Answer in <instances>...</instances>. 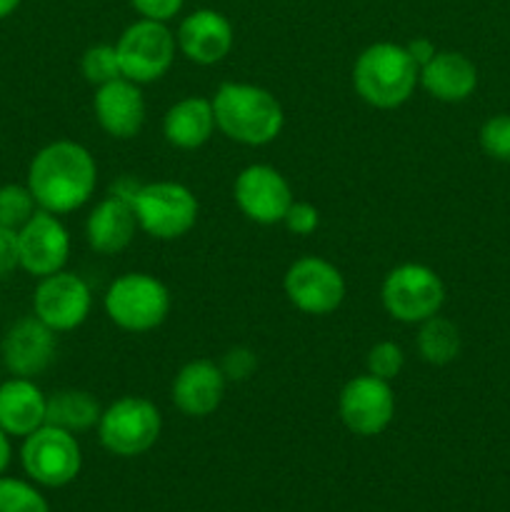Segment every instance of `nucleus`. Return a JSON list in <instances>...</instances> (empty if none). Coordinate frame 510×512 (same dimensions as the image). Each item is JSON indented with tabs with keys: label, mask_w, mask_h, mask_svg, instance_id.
<instances>
[{
	"label": "nucleus",
	"mask_w": 510,
	"mask_h": 512,
	"mask_svg": "<svg viewBox=\"0 0 510 512\" xmlns=\"http://www.w3.org/2000/svg\"><path fill=\"white\" fill-rule=\"evenodd\" d=\"M20 3H23V0H0V20H5L8 15H13L15 10L20 8Z\"/></svg>",
	"instance_id": "obj_36"
},
{
	"label": "nucleus",
	"mask_w": 510,
	"mask_h": 512,
	"mask_svg": "<svg viewBox=\"0 0 510 512\" xmlns=\"http://www.w3.org/2000/svg\"><path fill=\"white\" fill-rule=\"evenodd\" d=\"M383 308L400 323H423L440 313L445 303V283L433 268L420 263H403L390 270L380 288Z\"/></svg>",
	"instance_id": "obj_6"
},
{
	"label": "nucleus",
	"mask_w": 510,
	"mask_h": 512,
	"mask_svg": "<svg viewBox=\"0 0 510 512\" xmlns=\"http://www.w3.org/2000/svg\"><path fill=\"white\" fill-rule=\"evenodd\" d=\"M35 213H38V203L28 185H0V225L3 228L20 230Z\"/></svg>",
	"instance_id": "obj_25"
},
{
	"label": "nucleus",
	"mask_w": 510,
	"mask_h": 512,
	"mask_svg": "<svg viewBox=\"0 0 510 512\" xmlns=\"http://www.w3.org/2000/svg\"><path fill=\"white\" fill-rule=\"evenodd\" d=\"M285 228L295 235H310L318 230L320 225V213L315 205L303 203V200H293V205L288 208L283 218Z\"/></svg>",
	"instance_id": "obj_30"
},
{
	"label": "nucleus",
	"mask_w": 510,
	"mask_h": 512,
	"mask_svg": "<svg viewBox=\"0 0 510 512\" xmlns=\"http://www.w3.org/2000/svg\"><path fill=\"white\" fill-rule=\"evenodd\" d=\"M285 295L290 303L308 315H328L340 308L345 300V278L333 263L323 258L295 260L283 280Z\"/></svg>",
	"instance_id": "obj_12"
},
{
	"label": "nucleus",
	"mask_w": 510,
	"mask_h": 512,
	"mask_svg": "<svg viewBox=\"0 0 510 512\" xmlns=\"http://www.w3.org/2000/svg\"><path fill=\"white\" fill-rule=\"evenodd\" d=\"M0 383H3V380H0Z\"/></svg>",
	"instance_id": "obj_37"
},
{
	"label": "nucleus",
	"mask_w": 510,
	"mask_h": 512,
	"mask_svg": "<svg viewBox=\"0 0 510 512\" xmlns=\"http://www.w3.org/2000/svg\"><path fill=\"white\" fill-rule=\"evenodd\" d=\"M420 83V68L405 45L375 43L358 55L353 85L360 98L380 110L403 105Z\"/></svg>",
	"instance_id": "obj_3"
},
{
	"label": "nucleus",
	"mask_w": 510,
	"mask_h": 512,
	"mask_svg": "<svg viewBox=\"0 0 510 512\" xmlns=\"http://www.w3.org/2000/svg\"><path fill=\"white\" fill-rule=\"evenodd\" d=\"M100 403L85 390H58L48 395V408H45V423L63 428L68 433H83L98 425Z\"/></svg>",
	"instance_id": "obj_23"
},
{
	"label": "nucleus",
	"mask_w": 510,
	"mask_h": 512,
	"mask_svg": "<svg viewBox=\"0 0 510 512\" xmlns=\"http://www.w3.org/2000/svg\"><path fill=\"white\" fill-rule=\"evenodd\" d=\"M365 365H368V373L375 375L380 380H395L400 375L405 365L403 348L393 340H383V343H375L373 348L368 350V358H365Z\"/></svg>",
	"instance_id": "obj_28"
},
{
	"label": "nucleus",
	"mask_w": 510,
	"mask_h": 512,
	"mask_svg": "<svg viewBox=\"0 0 510 512\" xmlns=\"http://www.w3.org/2000/svg\"><path fill=\"white\" fill-rule=\"evenodd\" d=\"M48 395L33 378H10L0 383V428L10 438H28L45 425Z\"/></svg>",
	"instance_id": "obj_21"
},
{
	"label": "nucleus",
	"mask_w": 510,
	"mask_h": 512,
	"mask_svg": "<svg viewBox=\"0 0 510 512\" xmlns=\"http://www.w3.org/2000/svg\"><path fill=\"white\" fill-rule=\"evenodd\" d=\"M415 345H418V353L425 363L448 365L460 355L463 340H460V330L453 320L433 315V318L420 323Z\"/></svg>",
	"instance_id": "obj_24"
},
{
	"label": "nucleus",
	"mask_w": 510,
	"mask_h": 512,
	"mask_svg": "<svg viewBox=\"0 0 510 512\" xmlns=\"http://www.w3.org/2000/svg\"><path fill=\"white\" fill-rule=\"evenodd\" d=\"M10 458H13V445H10V435L0 428V475H5L8 470Z\"/></svg>",
	"instance_id": "obj_35"
},
{
	"label": "nucleus",
	"mask_w": 510,
	"mask_h": 512,
	"mask_svg": "<svg viewBox=\"0 0 510 512\" xmlns=\"http://www.w3.org/2000/svg\"><path fill=\"white\" fill-rule=\"evenodd\" d=\"M95 118L115 140H130L145 125V98L140 85L128 78L110 80L95 90Z\"/></svg>",
	"instance_id": "obj_17"
},
{
	"label": "nucleus",
	"mask_w": 510,
	"mask_h": 512,
	"mask_svg": "<svg viewBox=\"0 0 510 512\" xmlns=\"http://www.w3.org/2000/svg\"><path fill=\"white\" fill-rule=\"evenodd\" d=\"M175 48H178V40L170 33L168 25L160 20L140 18L138 23L125 28L115 45L120 73L138 85L160 80L173 65Z\"/></svg>",
	"instance_id": "obj_9"
},
{
	"label": "nucleus",
	"mask_w": 510,
	"mask_h": 512,
	"mask_svg": "<svg viewBox=\"0 0 510 512\" xmlns=\"http://www.w3.org/2000/svg\"><path fill=\"white\" fill-rule=\"evenodd\" d=\"M175 40L188 60L198 65H215L233 48V25L218 10L200 8L183 18Z\"/></svg>",
	"instance_id": "obj_18"
},
{
	"label": "nucleus",
	"mask_w": 510,
	"mask_h": 512,
	"mask_svg": "<svg viewBox=\"0 0 510 512\" xmlns=\"http://www.w3.org/2000/svg\"><path fill=\"white\" fill-rule=\"evenodd\" d=\"M95 183L98 168L93 155L73 140H55L33 155L25 185L40 210L65 215L88 203Z\"/></svg>",
	"instance_id": "obj_1"
},
{
	"label": "nucleus",
	"mask_w": 510,
	"mask_h": 512,
	"mask_svg": "<svg viewBox=\"0 0 510 512\" xmlns=\"http://www.w3.org/2000/svg\"><path fill=\"white\" fill-rule=\"evenodd\" d=\"M185 0H130L135 10H138L143 18L148 20H160V23H168L170 18L180 13Z\"/></svg>",
	"instance_id": "obj_31"
},
{
	"label": "nucleus",
	"mask_w": 510,
	"mask_h": 512,
	"mask_svg": "<svg viewBox=\"0 0 510 512\" xmlns=\"http://www.w3.org/2000/svg\"><path fill=\"white\" fill-rule=\"evenodd\" d=\"M0 512H50V508L35 485L0 475Z\"/></svg>",
	"instance_id": "obj_26"
},
{
	"label": "nucleus",
	"mask_w": 510,
	"mask_h": 512,
	"mask_svg": "<svg viewBox=\"0 0 510 512\" xmlns=\"http://www.w3.org/2000/svg\"><path fill=\"white\" fill-rule=\"evenodd\" d=\"M90 308H93V295L88 283L68 270L40 278L33 293V315L55 333L80 328L88 320Z\"/></svg>",
	"instance_id": "obj_11"
},
{
	"label": "nucleus",
	"mask_w": 510,
	"mask_h": 512,
	"mask_svg": "<svg viewBox=\"0 0 510 512\" xmlns=\"http://www.w3.org/2000/svg\"><path fill=\"white\" fill-rule=\"evenodd\" d=\"M215 125L243 145H268L285 125L283 105L270 90L250 83H223L213 98Z\"/></svg>",
	"instance_id": "obj_2"
},
{
	"label": "nucleus",
	"mask_w": 510,
	"mask_h": 512,
	"mask_svg": "<svg viewBox=\"0 0 510 512\" xmlns=\"http://www.w3.org/2000/svg\"><path fill=\"white\" fill-rule=\"evenodd\" d=\"M15 268H20L18 230H10L0 225V280L8 278Z\"/></svg>",
	"instance_id": "obj_32"
},
{
	"label": "nucleus",
	"mask_w": 510,
	"mask_h": 512,
	"mask_svg": "<svg viewBox=\"0 0 510 512\" xmlns=\"http://www.w3.org/2000/svg\"><path fill=\"white\" fill-rule=\"evenodd\" d=\"M420 85L443 103H463L478 88V68L473 60L455 50H438L420 68Z\"/></svg>",
	"instance_id": "obj_20"
},
{
	"label": "nucleus",
	"mask_w": 510,
	"mask_h": 512,
	"mask_svg": "<svg viewBox=\"0 0 510 512\" xmlns=\"http://www.w3.org/2000/svg\"><path fill=\"white\" fill-rule=\"evenodd\" d=\"M20 463L33 483L43 488H63L78 478L83 468V453L73 433L45 423L23 438Z\"/></svg>",
	"instance_id": "obj_8"
},
{
	"label": "nucleus",
	"mask_w": 510,
	"mask_h": 512,
	"mask_svg": "<svg viewBox=\"0 0 510 512\" xmlns=\"http://www.w3.org/2000/svg\"><path fill=\"white\" fill-rule=\"evenodd\" d=\"M80 70H83V78L88 80L90 85L100 88V85L110 83V80L123 78L120 73V60L115 45H93L83 53L80 58Z\"/></svg>",
	"instance_id": "obj_27"
},
{
	"label": "nucleus",
	"mask_w": 510,
	"mask_h": 512,
	"mask_svg": "<svg viewBox=\"0 0 510 512\" xmlns=\"http://www.w3.org/2000/svg\"><path fill=\"white\" fill-rule=\"evenodd\" d=\"M20 268L33 278L60 273L70 258V235L58 215L38 210L18 230Z\"/></svg>",
	"instance_id": "obj_14"
},
{
	"label": "nucleus",
	"mask_w": 510,
	"mask_h": 512,
	"mask_svg": "<svg viewBox=\"0 0 510 512\" xmlns=\"http://www.w3.org/2000/svg\"><path fill=\"white\" fill-rule=\"evenodd\" d=\"M480 148L500 163H510V113L493 115L480 128Z\"/></svg>",
	"instance_id": "obj_29"
},
{
	"label": "nucleus",
	"mask_w": 510,
	"mask_h": 512,
	"mask_svg": "<svg viewBox=\"0 0 510 512\" xmlns=\"http://www.w3.org/2000/svg\"><path fill=\"white\" fill-rule=\"evenodd\" d=\"M220 368H223L225 378L245 380L250 375V370L255 368V358H253V353H250V350L235 348V350H230L228 355H225V360H223V365H220Z\"/></svg>",
	"instance_id": "obj_33"
},
{
	"label": "nucleus",
	"mask_w": 510,
	"mask_h": 512,
	"mask_svg": "<svg viewBox=\"0 0 510 512\" xmlns=\"http://www.w3.org/2000/svg\"><path fill=\"white\" fill-rule=\"evenodd\" d=\"M338 413L345 428L360 438L380 435L395 418V395L388 380L365 373L340 390Z\"/></svg>",
	"instance_id": "obj_10"
},
{
	"label": "nucleus",
	"mask_w": 510,
	"mask_h": 512,
	"mask_svg": "<svg viewBox=\"0 0 510 512\" xmlns=\"http://www.w3.org/2000/svg\"><path fill=\"white\" fill-rule=\"evenodd\" d=\"M405 48H408L410 58L415 60V65H418V68H423V65L428 63V60L433 58L435 53H438V50H435V45L430 43L428 38H415V40H410V43L405 45Z\"/></svg>",
	"instance_id": "obj_34"
},
{
	"label": "nucleus",
	"mask_w": 510,
	"mask_h": 512,
	"mask_svg": "<svg viewBox=\"0 0 510 512\" xmlns=\"http://www.w3.org/2000/svg\"><path fill=\"white\" fill-rule=\"evenodd\" d=\"M225 373L213 360H190L173 380V403L188 418H208L225 398Z\"/></svg>",
	"instance_id": "obj_16"
},
{
	"label": "nucleus",
	"mask_w": 510,
	"mask_h": 512,
	"mask_svg": "<svg viewBox=\"0 0 510 512\" xmlns=\"http://www.w3.org/2000/svg\"><path fill=\"white\" fill-rule=\"evenodd\" d=\"M215 128L218 125H215L213 100L195 98V95L170 105L163 118L165 140L180 150H195L205 145Z\"/></svg>",
	"instance_id": "obj_22"
},
{
	"label": "nucleus",
	"mask_w": 510,
	"mask_h": 512,
	"mask_svg": "<svg viewBox=\"0 0 510 512\" xmlns=\"http://www.w3.org/2000/svg\"><path fill=\"white\" fill-rule=\"evenodd\" d=\"M138 228L155 240L183 238L198 220V198L193 190L173 180L140 185L133 198Z\"/></svg>",
	"instance_id": "obj_7"
},
{
	"label": "nucleus",
	"mask_w": 510,
	"mask_h": 512,
	"mask_svg": "<svg viewBox=\"0 0 510 512\" xmlns=\"http://www.w3.org/2000/svg\"><path fill=\"white\" fill-rule=\"evenodd\" d=\"M135 230H138V218H135L133 200L110 193L90 210L85 238L95 253L115 255L133 243Z\"/></svg>",
	"instance_id": "obj_19"
},
{
	"label": "nucleus",
	"mask_w": 510,
	"mask_h": 512,
	"mask_svg": "<svg viewBox=\"0 0 510 512\" xmlns=\"http://www.w3.org/2000/svg\"><path fill=\"white\" fill-rule=\"evenodd\" d=\"M163 418L155 403L138 395H125L103 410L98 420L100 443L118 458L143 455L158 443Z\"/></svg>",
	"instance_id": "obj_5"
},
{
	"label": "nucleus",
	"mask_w": 510,
	"mask_h": 512,
	"mask_svg": "<svg viewBox=\"0 0 510 512\" xmlns=\"http://www.w3.org/2000/svg\"><path fill=\"white\" fill-rule=\"evenodd\" d=\"M233 195L245 218L258 225L283 223L285 213L295 200L283 173L263 163L240 170L233 185Z\"/></svg>",
	"instance_id": "obj_13"
},
{
	"label": "nucleus",
	"mask_w": 510,
	"mask_h": 512,
	"mask_svg": "<svg viewBox=\"0 0 510 512\" xmlns=\"http://www.w3.org/2000/svg\"><path fill=\"white\" fill-rule=\"evenodd\" d=\"M105 313L128 333H148L168 318L170 290L148 273H125L105 293Z\"/></svg>",
	"instance_id": "obj_4"
},
{
	"label": "nucleus",
	"mask_w": 510,
	"mask_h": 512,
	"mask_svg": "<svg viewBox=\"0 0 510 512\" xmlns=\"http://www.w3.org/2000/svg\"><path fill=\"white\" fill-rule=\"evenodd\" d=\"M55 350H58L55 330H50L35 315L20 318L18 323L10 325L0 343L5 368L15 378H35V375L45 373L53 365Z\"/></svg>",
	"instance_id": "obj_15"
}]
</instances>
